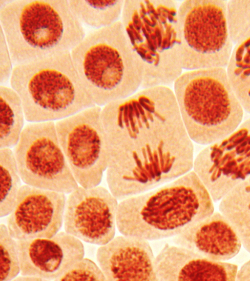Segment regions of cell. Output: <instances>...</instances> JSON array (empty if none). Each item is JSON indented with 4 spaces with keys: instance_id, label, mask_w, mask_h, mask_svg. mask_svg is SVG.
Wrapping results in <instances>:
<instances>
[{
    "instance_id": "obj_15",
    "label": "cell",
    "mask_w": 250,
    "mask_h": 281,
    "mask_svg": "<svg viewBox=\"0 0 250 281\" xmlns=\"http://www.w3.org/2000/svg\"><path fill=\"white\" fill-rule=\"evenodd\" d=\"M96 259L106 281H158L155 258L148 240L144 238L114 237L98 248Z\"/></svg>"
},
{
    "instance_id": "obj_25",
    "label": "cell",
    "mask_w": 250,
    "mask_h": 281,
    "mask_svg": "<svg viewBox=\"0 0 250 281\" xmlns=\"http://www.w3.org/2000/svg\"><path fill=\"white\" fill-rule=\"evenodd\" d=\"M54 281H106L100 266L86 258L77 261Z\"/></svg>"
},
{
    "instance_id": "obj_20",
    "label": "cell",
    "mask_w": 250,
    "mask_h": 281,
    "mask_svg": "<svg viewBox=\"0 0 250 281\" xmlns=\"http://www.w3.org/2000/svg\"><path fill=\"white\" fill-rule=\"evenodd\" d=\"M0 148H12L25 127L24 109L20 97L11 87L0 85Z\"/></svg>"
},
{
    "instance_id": "obj_8",
    "label": "cell",
    "mask_w": 250,
    "mask_h": 281,
    "mask_svg": "<svg viewBox=\"0 0 250 281\" xmlns=\"http://www.w3.org/2000/svg\"><path fill=\"white\" fill-rule=\"evenodd\" d=\"M227 1L186 0L179 4L183 69L226 68L234 45L228 29Z\"/></svg>"
},
{
    "instance_id": "obj_6",
    "label": "cell",
    "mask_w": 250,
    "mask_h": 281,
    "mask_svg": "<svg viewBox=\"0 0 250 281\" xmlns=\"http://www.w3.org/2000/svg\"><path fill=\"white\" fill-rule=\"evenodd\" d=\"M9 82L21 98L28 122H56L96 105L70 52L15 65Z\"/></svg>"
},
{
    "instance_id": "obj_19",
    "label": "cell",
    "mask_w": 250,
    "mask_h": 281,
    "mask_svg": "<svg viewBox=\"0 0 250 281\" xmlns=\"http://www.w3.org/2000/svg\"><path fill=\"white\" fill-rule=\"evenodd\" d=\"M226 70L244 111L250 114V30L234 44Z\"/></svg>"
},
{
    "instance_id": "obj_13",
    "label": "cell",
    "mask_w": 250,
    "mask_h": 281,
    "mask_svg": "<svg viewBox=\"0 0 250 281\" xmlns=\"http://www.w3.org/2000/svg\"><path fill=\"white\" fill-rule=\"evenodd\" d=\"M65 194L24 184L8 215L7 227L16 240L50 238L61 228Z\"/></svg>"
},
{
    "instance_id": "obj_9",
    "label": "cell",
    "mask_w": 250,
    "mask_h": 281,
    "mask_svg": "<svg viewBox=\"0 0 250 281\" xmlns=\"http://www.w3.org/2000/svg\"><path fill=\"white\" fill-rule=\"evenodd\" d=\"M13 152L25 184L65 194L79 186L59 142L55 122H28Z\"/></svg>"
},
{
    "instance_id": "obj_1",
    "label": "cell",
    "mask_w": 250,
    "mask_h": 281,
    "mask_svg": "<svg viewBox=\"0 0 250 281\" xmlns=\"http://www.w3.org/2000/svg\"><path fill=\"white\" fill-rule=\"evenodd\" d=\"M109 160L106 180L122 201L191 171L194 147L173 91L141 88L102 107Z\"/></svg>"
},
{
    "instance_id": "obj_18",
    "label": "cell",
    "mask_w": 250,
    "mask_h": 281,
    "mask_svg": "<svg viewBox=\"0 0 250 281\" xmlns=\"http://www.w3.org/2000/svg\"><path fill=\"white\" fill-rule=\"evenodd\" d=\"M219 210L233 225L242 245L250 253V177L221 200Z\"/></svg>"
},
{
    "instance_id": "obj_10",
    "label": "cell",
    "mask_w": 250,
    "mask_h": 281,
    "mask_svg": "<svg viewBox=\"0 0 250 281\" xmlns=\"http://www.w3.org/2000/svg\"><path fill=\"white\" fill-rule=\"evenodd\" d=\"M101 109L95 105L55 122L72 175L79 185L84 188L99 185L108 166L109 153Z\"/></svg>"
},
{
    "instance_id": "obj_28",
    "label": "cell",
    "mask_w": 250,
    "mask_h": 281,
    "mask_svg": "<svg viewBox=\"0 0 250 281\" xmlns=\"http://www.w3.org/2000/svg\"><path fill=\"white\" fill-rule=\"evenodd\" d=\"M13 280L21 281H44L43 279L37 277L22 275H21L20 276H17Z\"/></svg>"
},
{
    "instance_id": "obj_24",
    "label": "cell",
    "mask_w": 250,
    "mask_h": 281,
    "mask_svg": "<svg viewBox=\"0 0 250 281\" xmlns=\"http://www.w3.org/2000/svg\"><path fill=\"white\" fill-rule=\"evenodd\" d=\"M226 12L228 29L234 44L250 30V0H227Z\"/></svg>"
},
{
    "instance_id": "obj_14",
    "label": "cell",
    "mask_w": 250,
    "mask_h": 281,
    "mask_svg": "<svg viewBox=\"0 0 250 281\" xmlns=\"http://www.w3.org/2000/svg\"><path fill=\"white\" fill-rule=\"evenodd\" d=\"M21 275L55 280L84 257L82 241L65 231L50 238L17 240Z\"/></svg>"
},
{
    "instance_id": "obj_5",
    "label": "cell",
    "mask_w": 250,
    "mask_h": 281,
    "mask_svg": "<svg viewBox=\"0 0 250 281\" xmlns=\"http://www.w3.org/2000/svg\"><path fill=\"white\" fill-rule=\"evenodd\" d=\"M173 0H125L121 21L144 68L140 88L170 87L183 73L178 11Z\"/></svg>"
},
{
    "instance_id": "obj_27",
    "label": "cell",
    "mask_w": 250,
    "mask_h": 281,
    "mask_svg": "<svg viewBox=\"0 0 250 281\" xmlns=\"http://www.w3.org/2000/svg\"><path fill=\"white\" fill-rule=\"evenodd\" d=\"M236 280L250 281V260L245 262L238 270Z\"/></svg>"
},
{
    "instance_id": "obj_26",
    "label": "cell",
    "mask_w": 250,
    "mask_h": 281,
    "mask_svg": "<svg viewBox=\"0 0 250 281\" xmlns=\"http://www.w3.org/2000/svg\"><path fill=\"white\" fill-rule=\"evenodd\" d=\"M11 53L2 29L0 31V83L5 85L10 80L13 69Z\"/></svg>"
},
{
    "instance_id": "obj_3",
    "label": "cell",
    "mask_w": 250,
    "mask_h": 281,
    "mask_svg": "<svg viewBox=\"0 0 250 281\" xmlns=\"http://www.w3.org/2000/svg\"><path fill=\"white\" fill-rule=\"evenodd\" d=\"M0 22L14 66L71 52L86 34L68 0H8Z\"/></svg>"
},
{
    "instance_id": "obj_2",
    "label": "cell",
    "mask_w": 250,
    "mask_h": 281,
    "mask_svg": "<svg viewBox=\"0 0 250 281\" xmlns=\"http://www.w3.org/2000/svg\"><path fill=\"white\" fill-rule=\"evenodd\" d=\"M214 212L213 200L194 171L121 201L117 227L148 241L175 237Z\"/></svg>"
},
{
    "instance_id": "obj_11",
    "label": "cell",
    "mask_w": 250,
    "mask_h": 281,
    "mask_svg": "<svg viewBox=\"0 0 250 281\" xmlns=\"http://www.w3.org/2000/svg\"><path fill=\"white\" fill-rule=\"evenodd\" d=\"M193 169L215 201L250 177V118L207 145L194 160Z\"/></svg>"
},
{
    "instance_id": "obj_23",
    "label": "cell",
    "mask_w": 250,
    "mask_h": 281,
    "mask_svg": "<svg viewBox=\"0 0 250 281\" xmlns=\"http://www.w3.org/2000/svg\"><path fill=\"white\" fill-rule=\"evenodd\" d=\"M0 281L13 280L21 272L17 240L2 223L0 225Z\"/></svg>"
},
{
    "instance_id": "obj_7",
    "label": "cell",
    "mask_w": 250,
    "mask_h": 281,
    "mask_svg": "<svg viewBox=\"0 0 250 281\" xmlns=\"http://www.w3.org/2000/svg\"><path fill=\"white\" fill-rule=\"evenodd\" d=\"M173 86L183 122L193 141L207 145L228 136L242 122L244 109L226 68L187 70Z\"/></svg>"
},
{
    "instance_id": "obj_21",
    "label": "cell",
    "mask_w": 250,
    "mask_h": 281,
    "mask_svg": "<svg viewBox=\"0 0 250 281\" xmlns=\"http://www.w3.org/2000/svg\"><path fill=\"white\" fill-rule=\"evenodd\" d=\"M71 9L83 26L97 30L121 20L124 0H68Z\"/></svg>"
},
{
    "instance_id": "obj_16",
    "label": "cell",
    "mask_w": 250,
    "mask_h": 281,
    "mask_svg": "<svg viewBox=\"0 0 250 281\" xmlns=\"http://www.w3.org/2000/svg\"><path fill=\"white\" fill-rule=\"evenodd\" d=\"M160 281H235L236 264L208 258L187 247L166 245L155 258Z\"/></svg>"
},
{
    "instance_id": "obj_22",
    "label": "cell",
    "mask_w": 250,
    "mask_h": 281,
    "mask_svg": "<svg viewBox=\"0 0 250 281\" xmlns=\"http://www.w3.org/2000/svg\"><path fill=\"white\" fill-rule=\"evenodd\" d=\"M0 217L2 218L8 216L13 209L22 180L11 148H0Z\"/></svg>"
},
{
    "instance_id": "obj_4",
    "label": "cell",
    "mask_w": 250,
    "mask_h": 281,
    "mask_svg": "<svg viewBox=\"0 0 250 281\" xmlns=\"http://www.w3.org/2000/svg\"><path fill=\"white\" fill-rule=\"evenodd\" d=\"M70 54L96 105L103 107L129 96L141 87L144 65L132 47L121 20L86 34Z\"/></svg>"
},
{
    "instance_id": "obj_17",
    "label": "cell",
    "mask_w": 250,
    "mask_h": 281,
    "mask_svg": "<svg viewBox=\"0 0 250 281\" xmlns=\"http://www.w3.org/2000/svg\"><path fill=\"white\" fill-rule=\"evenodd\" d=\"M177 245L210 259L225 261L239 252L242 245L236 229L221 212L213 213L175 237Z\"/></svg>"
},
{
    "instance_id": "obj_12",
    "label": "cell",
    "mask_w": 250,
    "mask_h": 281,
    "mask_svg": "<svg viewBox=\"0 0 250 281\" xmlns=\"http://www.w3.org/2000/svg\"><path fill=\"white\" fill-rule=\"evenodd\" d=\"M63 215L64 231L81 241L104 245L115 236L119 203L109 190L79 185L68 194Z\"/></svg>"
}]
</instances>
